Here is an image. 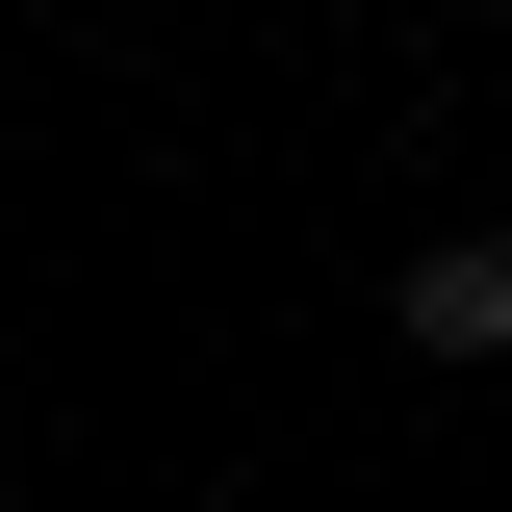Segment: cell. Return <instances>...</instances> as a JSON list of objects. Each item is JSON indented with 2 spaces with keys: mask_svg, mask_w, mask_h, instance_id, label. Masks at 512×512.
Instances as JSON below:
<instances>
[{
  "mask_svg": "<svg viewBox=\"0 0 512 512\" xmlns=\"http://www.w3.org/2000/svg\"><path fill=\"white\" fill-rule=\"evenodd\" d=\"M410 333H436V359H512V231H461V256H410Z\"/></svg>",
  "mask_w": 512,
  "mask_h": 512,
  "instance_id": "obj_1",
  "label": "cell"
}]
</instances>
